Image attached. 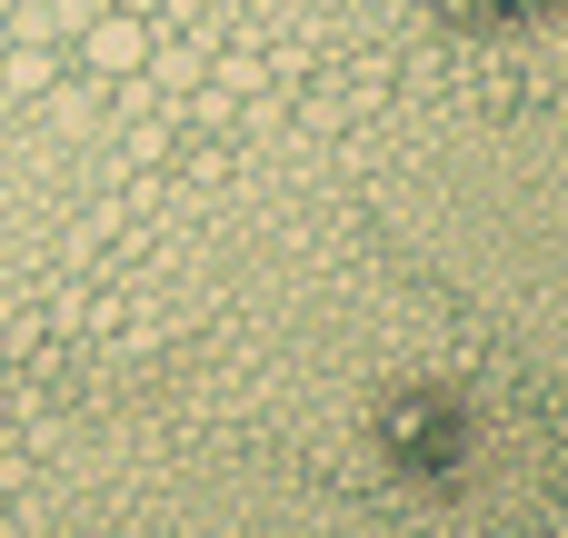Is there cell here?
I'll return each instance as SVG.
<instances>
[{"instance_id": "cell-1", "label": "cell", "mask_w": 568, "mask_h": 538, "mask_svg": "<svg viewBox=\"0 0 568 538\" xmlns=\"http://www.w3.org/2000/svg\"><path fill=\"white\" fill-rule=\"evenodd\" d=\"M70 60H80V70H100V80H130V70L150 60V20H140V10H120V0H100V10L70 30Z\"/></svg>"}, {"instance_id": "cell-3", "label": "cell", "mask_w": 568, "mask_h": 538, "mask_svg": "<svg viewBox=\"0 0 568 538\" xmlns=\"http://www.w3.org/2000/svg\"><path fill=\"white\" fill-rule=\"evenodd\" d=\"M200 60H210L200 40H170V50L150 40V80H160V90H200Z\"/></svg>"}, {"instance_id": "cell-2", "label": "cell", "mask_w": 568, "mask_h": 538, "mask_svg": "<svg viewBox=\"0 0 568 538\" xmlns=\"http://www.w3.org/2000/svg\"><path fill=\"white\" fill-rule=\"evenodd\" d=\"M60 60H70L60 40H20V30H10V40H0V90H10V100H40V90L60 80Z\"/></svg>"}]
</instances>
